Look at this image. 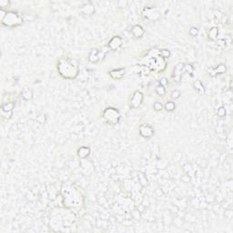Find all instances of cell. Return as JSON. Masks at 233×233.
I'll use <instances>...</instances> for the list:
<instances>
[{
  "instance_id": "6da1fadb",
  "label": "cell",
  "mask_w": 233,
  "mask_h": 233,
  "mask_svg": "<svg viewBox=\"0 0 233 233\" xmlns=\"http://www.w3.org/2000/svg\"><path fill=\"white\" fill-rule=\"evenodd\" d=\"M57 69L58 74L66 79H75L79 75V66L77 61L67 57L58 59Z\"/></svg>"
},
{
  "instance_id": "7a4b0ae2",
  "label": "cell",
  "mask_w": 233,
  "mask_h": 233,
  "mask_svg": "<svg viewBox=\"0 0 233 233\" xmlns=\"http://www.w3.org/2000/svg\"><path fill=\"white\" fill-rule=\"evenodd\" d=\"M0 20L2 26L8 28H17L24 23V19L22 16L19 15L16 11H6V16Z\"/></svg>"
},
{
  "instance_id": "3957f363",
  "label": "cell",
  "mask_w": 233,
  "mask_h": 233,
  "mask_svg": "<svg viewBox=\"0 0 233 233\" xmlns=\"http://www.w3.org/2000/svg\"><path fill=\"white\" fill-rule=\"evenodd\" d=\"M102 117L106 123L109 125H116L121 120V113L116 108L108 107L103 110Z\"/></svg>"
},
{
  "instance_id": "277c9868",
  "label": "cell",
  "mask_w": 233,
  "mask_h": 233,
  "mask_svg": "<svg viewBox=\"0 0 233 233\" xmlns=\"http://www.w3.org/2000/svg\"><path fill=\"white\" fill-rule=\"evenodd\" d=\"M142 15L150 21H157L161 17L160 11L157 7L153 6H145L142 10Z\"/></svg>"
},
{
  "instance_id": "5b68a950",
  "label": "cell",
  "mask_w": 233,
  "mask_h": 233,
  "mask_svg": "<svg viewBox=\"0 0 233 233\" xmlns=\"http://www.w3.org/2000/svg\"><path fill=\"white\" fill-rule=\"evenodd\" d=\"M143 101H144V94L139 90H136L130 97L129 107L130 108H138L142 105Z\"/></svg>"
},
{
  "instance_id": "8992f818",
  "label": "cell",
  "mask_w": 233,
  "mask_h": 233,
  "mask_svg": "<svg viewBox=\"0 0 233 233\" xmlns=\"http://www.w3.org/2000/svg\"><path fill=\"white\" fill-rule=\"evenodd\" d=\"M138 133L144 138H151L155 135V129L150 124H141L138 127Z\"/></svg>"
},
{
  "instance_id": "52a82bcc",
  "label": "cell",
  "mask_w": 233,
  "mask_h": 233,
  "mask_svg": "<svg viewBox=\"0 0 233 233\" xmlns=\"http://www.w3.org/2000/svg\"><path fill=\"white\" fill-rule=\"evenodd\" d=\"M122 44H123L122 37L120 36H114L109 39L108 43V48L111 51H116L121 48Z\"/></svg>"
},
{
  "instance_id": "ba28073f",
  "label": "cell",
  "mask_w": 233,
  "mask_h": 233,
  "mask_svg": "<svg viewBox=\"0 0 233 233\" xmlns=\"http://www.w3.org/2000/svg\"><path fill=\"white\" fill-rule=\"evenodd\" d=\"M184 72V64L183 63H179L177 64L174 69H173V74L172 78L176 83H180L181 78H182V74Z\"/></svg>"
},
{
  "instance_id": "9c48e42d",
  "label": "cell",
  "mask_w": 233,
  "mask_h": 233,
  "mask_svg": "<svg viewBox=\"0 0 233 233\" xmlns=\"http://www.w3.org/2000/svg\"><path fill=\"white\" fill-rule=\"evenodd\" d=\"M79 11L86 16H92L96 12V9L91 2H86L79 7Z\"/></svg>"
},
{
  "instance_id": "30bf717a",
  "label": "cell",
  "mask_w": 233,
  "mask_h": 233,
  "mask_svg": "<svg viewBox=\"0 0 233 233\" xmlns=\"http://www.w3.org/2000/svg\"><path fill=\"white\" fill-rule=\"evenodd\" d=\"M126 74V68H115L110 71H108V75L111 78L115 80H120L124 78Z\"/></svg>"
},
{
  "instance_id": "8fae6325",
  "label": "cell",
  "mask_w": 233,
  "mask_h": 233,
  "mask_svg": "<svg viewBox=\"0 0 233 233\" xmlns=\"http://www.w3.org/2000/svg\"><path fill=\"white\" fill-rule=\"evenodd\" d=\"M87 60L92 63V64H96L99 61L101 60V57H100V50L98 49H92L90 50L88 57H87Z\"/></svg>"
},
{
  "instance_id": "7c38bea8",
  "label": "cell",
  "mask_w": 233,
  "mask_h": 233,
  "mask_svg": "<svg viewBox=\"0 0 233 233\" xmlns=\"http://www.w3.org/2000/svg\"><path fill=\"white\" fill-rule=\"evenodd\" d=\"M131 34L133 35L134 37L136 38H141L145 35V29L143 28L142 26L140 25H134L131 28Z\"/></svg>"
},
{
  "instance_id": "4fadbf2b",
  "label": "cell",
  "mask_w": 233,
  "mask_h": 233,
  "mask_svg": "<svg viewBox=\"0 0 233 233\" xmlns=\"http://www.w3.org/2000/svg\"><path fill=\"white\" fill-rule=\"evenodd\" d=\"M91 153V150L89 147L87 146H82L80 148H78L77 150V155L80 159H87Z\"/></svg>"
},
{
  "instance_id": "5bb4252c",
  "label": "cell",
  "mask_w": 233,
  "mask_h": 233,
  "mask_svg": "<svg viewBox=\"0 0 233 233\" xmlns=\"http://www.w3.org/2000/svg\"><path fill=\"white\" fill-rule=\"evenodd\" d=\"M33 91L31 88H29L28 87H24L22 88V91H21V97L23 100L25 101H29L33 99Z\"/></svg>"
},
{
  "instance_id": "9a60e30c",
  "label": "cell",
  "mask_w": 233,
  "mask_h": 233,
  "mask_svg": "<svg viewBox=\"0 0 233 233\" xmlns=\"http://www.w3.org/2000/svg\"><path fill=\"white\" fill-rule=\"evenodd\" d=\"M16 103L11 101V102H6L2 104L1 106V112H12L15 108Z\"/></svg>"
},
{
  "instance_id": "2e32d148",
  "label": "cell",
  "mask_w": 233,
  "mask_h": 233,
  "mask_svg": "<svg viewBox=\"0 0 233 233\" xmlns=\"http://www.w3.org/2000/svg\"><path fill=\"white\" fill-rule=\"evenodd\" d=\"M193 87L195 89V91L199 94V95H204L205 93V87L202 84V82L200 80H195L193 83Z\"/></svg>"
},
{
  "instance_id": "e0dca14e",
  "label": "cell",
  "mask_w": 233,
  "mask_h": 233,
  "mask_svg": "<svg viewBox=\"0 0 233 233\" xmlns=\"http://www.w3.org/2000/svg\"><path fill=\"white\" fill-rule=\"evenodd\" d=\"M208 36L210 40L217 41L218 38V28L217 27H212L208 31Z\"/></svg>"
},
{
  "instance_id": "ac0fdd59",
  "label": "cell",
  "mask_w": 233,
  "mask_h": 233,
  "mask_svg": "<svg viewBox=\"0 0 233 233\" xmlns=\"http://www.w3.org/2000/svg\"><path fill=\"white\" fill-rule=\"evenodd\" d=\"M163 108L167 112H173V111H175L177 106H176V103L173 100H168L163 105Z\"/></svg>"
},
{
  "instance_id": "d6986e66",
  "label": "cell",
  "mask_w": 233,
  "mask_h": 233,
  "mask_svg": "<svg viewBox=\"0 0 233 233\" xmlns=\"http://www.w3.org/2000/svg\"><path fill=\"white\" fill-rule=\"evenodd\" d=\"M137 174H138L137 177H138V182L141 185V187H143V188L147 187L149 182H148V179H147V177L145 176V174L142 173V172H137Z\"/></svg>"
},
{
  "instance_id": "ffe728a7",
  "label": "cell",
  "mask_w": 233,
  "mask_h": 233,
  "mask_svg": "<svg viewBox=\"0 0 233 233\" xmlns=\"http://www.w3.org/2000/svg\"><path fill=\"white\" fill-rule=\"evenodd\" d=\"M213 68H214V71H215V74L217 76L218 75H223V74H225L227 72V67L224 64H219V65H218L217 67H213Z\"/></svg>"
},
{
  "instance_id": "44dd1931",
  "label": "cell",
  "mask_w": 233,
  "mask_h": 233,
  "mask_svg": "<svg viewBox=\"0 0 233 233\" xmlns=\"http://www.w3.org/2000/svg\"><path fill=\"white\" fill-rule=\"evenodd\" d=\"M155 92H156L157 95L160 96V97H163V96L166 95V87H163V86H161V85H159V86L156 87Z\"/></svg>"
},
{
  "instance_id": "7402d4cb",
  "label": "cell",
  "mask_w": 233,
  "mask_h": 233,
  "mask_svg": "<svg viewBox=\"0 0 233 233\" xmlns=\"http://www.w3.org/2000/svg\"><path fill=\"white\" fill-rule=\"evenodd\" d=\"M216 114L218 117H221V118H222V117H225L226 115H227V109H226V108H225L224 106L218 107V109H217Z\"/></svg>"
},
{
  "instance_id": "603a6c76",
  "label": "cell",
  "mask_w": 233,
  "mask_h": 233,
  "mask_svg": "<svg viewBox=\"0 0 233 233\" xmlns=\"http://www.w3.org/2000/svg\"><path fill=\"white\" fill-rule=\"evenodd\" d=\"M159 55L162 58L167 59V58L170 57L171 53H170V51H169L168 49H163L159 50Z\"/></svg>"
},
{
  "instance_id": "cb8c5ba5",
  "label": "cell",
  "mask_w": 233,
  "mask_h": 233,
  "mask_svg": "<svg viewBox=\"0 0 233 233\" xmlns=\"http://www.w3.org/2000/svg\"><path fill=\"white\" fill-rule=\"evenodd\" d=\"M181 96V92L178 89H174L170 92V99L172 100H179Z\"/></svg>"
},
{
  "instance_id": "d4e9b609",
  "label": "cell",
  "mask_w": 233,
  "mask_h": 233,
  "mask_svg": "<svg viewBox=\"0 0 233 233\" xmlns=\"http://www.w3.org/2000/svg\"><path fill=\"white\" fill-rule=\"evenodd\" d=\"M47 119H48V116H47L46 114H44V113H41V114H39L38 116H36V121H37L39 124H41V125L46 124Z\"/></svg>"
},
{
  "instance_id": "484cf974",
  "label": "cell",
  "mask_w": 233,
  "mask_h": 233,
  "mask_svg": "<svg viewBox=\"0 0 233 233\" xmlns=\"http://www.w3.org/2000/svg\"><path fill=\"white\" fill-rule=\"evenodd\" d=\"M153 109L155 111H161L163 109V104L159 101H155L153 103Z\"/></svg>"
},
{
  "instance_id": "4316f807",
  "label": "cell",
  "mask_w": 233,
  "mask_h": 233,
  "mask_svg": "<svg viewBox=\"0 0 233 233\" xmlns=\"http://www.w3.org/2000/svg\"><path fill=\"white\" fill-rule=\"evenodd\" d=\"M189 35H190L191 36H197L199 35V33H200V30H199V28H196V27H191V28H189Z\"/></svg>"
},
{
  "instance_id": "83f0119b",
  "label": "cell",
  "mask_w": 233,
  "mask_h": 233,
  "mask_svg": "<svg viewBox=\"0 0 233 233\" xmlns=\"http://www.w3.org/2000/svg\"><path fill=\"white\" fill-rule=\"evenodd\" d=\"M193 71H194V67L191 64H184V72H187L191 75Z\"/></svg>"
},
{
  "instance_id": "f1b7e54d",
  "label": "cell",
  "mask_w": 233,
  "mask_h": 233,
  "mask_svg": "<svg viewBox=\"0 0 233 233\" xmlns=\"http://www.w3.org/2000/svg\"><path fill=\"white\" fill-rule=\"evenodd\" d=\"M183 170L187 174H189L192 170V165L190 163H185L183 166Z\"/></svg>"
},
{
  "instance_id": "f546056e",
  "label": "cell",
  "mask_w": 233,
  "mask_h": 233,
  "mask_svg": "<svg viewBox=\"0 0 233 233\" xmlns=\"http://www.w3.org/2000/svg\"><path fill=\"white\" fill-rule=\"evenodd\" d=\"M10 5V2L9 1H6V0H0V7L1 9H5L6 7H8Z\"/></svg>"
},
{
  "instance_id": "4dcf8cb0",
  "label": "cell",
  "mask_w": 233,
  "mask_h": 233,
  "mask_svg": "<svg viewBox=\"0 0 233 233\" xmlns=\"http://www.w3.org/2000/svg\"><path fill=\"white\" fill-rule=\"evenodd\" d=\"M217 44L218 47H225L227 45V41L224 38H218L217 40Z\"/></svg>"
},
{
  "instance_id": "1f68e13d",
  "label": "cell",
  "mask_w": 233,
  "mask_h": 233,
  "mask_svg": "<svg viewBox=\"0 0 233 233\" xmlns=\"http://www.w3.org/2000/svg\"><path fill=\"white\" fill-rule=\"evenodd\" d=\"M207 73H208L210 77H212V78L217 77V75L215 74V71H214V68L212 67H210L207 68Z\"/></svg>"
},
{
  "instance_id": "d6a6232c",
  "label": "cell",
  "mask_w": 233,
  "mask_h": 233,
  "mask_svg": "<svg viewBox=\"0 0 233 233\" xmlns=\"http://www.w3.org/2000/svg\"><path fill=\"white\" fill-rule=\"evenodd\" d=\"M1 115L6 119H10L13 116V111L12 112H1Z\"/></svg>"
},
{
  "instance_id": "836d02e7",
  "label": "cell",
  "mask_w": 233,
  "mask_h": 233,
  "mask_svg": "<svg viewBox=\"0 0 233 233\" xmlns=\"http://www.w3.org/2000/svg\"><path fill=\"white\" fill-rule=\"evenodd\" d=\"M159 85H161V86H163V87H166L168 85V80H167V78H161L159 80Z\"/></svg>"
},
{
  "instance_id": "e575fe53",
  "label": "cell",
  "mask_w": 233,
  "mask_h": 233,
  "mask_svg": "<svg viewBox=\"0 0 233 233\" xmlns=\"http://www.w3.org/2000/svg\"><path fill=\"white\" fill-rule=\"evenodd\" d=\"M150 71H151V69L148 66H143L142 69H141V73H143V75H149Z\"/></svg>"
},
{
  "instance_id": "d590c367",
  "label": "cell",
  "mask_w": 233,
  "mask_h": 233,
  "mask_svg": "<svg viewBox=\"0 0 233 233\" xmlns=\"http://www.w3.org/2000/svg\"><path fill=\"white\" fill-rule=\"evenodd\" d=\"M117 5H118L119 7H125L127 6V2L126 1H118Z\"/></svg>"
}]
</instances>
